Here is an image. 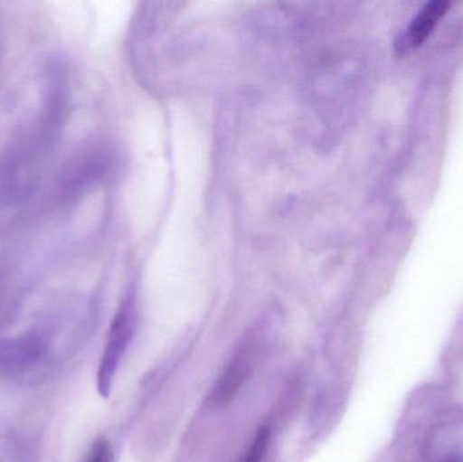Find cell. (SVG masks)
Returning a JSON list of instances; mask_svg holds the SVG:
<instances>
[{
	"mask_svg": "<svg viewBox=\"0 0 463 462\" xmlns=\"http://www.w3.org/2000/svg\"><path fill=\"white\" fill-rule=\"evenodd\" d=\"M269 428L259 429L252 444H250V449H248L247 455H245L244 462L263 461L264 455H266L267 452V447H269Z\"/></svg>",
	"mask_w": 463,
	"mask_h": 462,
	"instance_id": "obj_5",
	"label": "cell"
},
{
	"mask_svg": "<svg viewBox=\"0 0 463 462\" xmlns=\"http://www.w3.org/2000/svg\"><path fill=\"white\" fill-rule=\"evenodd\" d=\"M133 338V306L129 300L122 304L111 322L105 349L99 361L97 374L98 392L109 398L113 388L114 377L121 365L122 357Z\"/></svg>",
	"mask_w": 463,
	"mask_h": 462,
	"instance_id": "obj_2",
	"label": "cell"
},
{
	"mask_svg": "<svg viewBox=\"0 0 463 462\" xmlns=\"http://www.w3.org/2000/svg\"><path fill=\"white\" fill-rule=\"evenodd\" d=\"M70 97L65 68L61 62L52 61L37 111L0 151V211L18 208L34 194L43 167L61 137L70 113Z\"/></svg>",
	"mask_w": 463,
	"mask_h": 462,
	"instance_id": "obj_1",
	"label": "cell"
},
{
	"mask_svg": "<svg viewBox=\"0 0 463 462\" xmlns=\"http://www.w3.org/2000/svg\"><path fill=\"white\" fill-rule=\"evenodd\" d=\"M440 462H463V455L461 453H451V455L442 458Z\"/></svg>",
	"mask_w": 463,
	"mask_h": 462,
	"instance_id": "obj_7",
	"label": "cell"
},
{
	"mask_svg": "<svg viewBox=\"0 0 463 462\" xmlns=\"http://www.w3.org/2000/svg\"><path fill=\"white\" fill-rule=\"evenodd\" d=\"M449 8H450V3L443 0L427 3L410 24L407 32L408 43L411 46H420L434 32L438 22L446 15Z\"/></svg>",
	"mask_w": 463,
	"mask_h": 462,
	"instance_id": "obj_3",
	"label": "cell"
},
{
	"mask_svg": "<svg viewBox=\"0 0 463 462\" xmlns=\"http://www.w3.org/2000/svg\"><path fill=\"white\" fill-rule=\"evenodd\" d=\"M250 365L248 358L242 355V352L240 353L225 369L224 374L217 382L216 388L212 393V403L220 406V404L230 401L236 395L240 387L244 384L245 377L250 373Z\"/></svg>",
	"mask_w": 463,
	"mask_h": 462,
	"instance_id": "obj_4",
	"label": "cell"
},
{
	"mask_svg": "<svg viewBox=\"0 0 463 462\" xmlns=\"http://www.w3.org/2000/svg\"><path fill=\"white\" fill-rule=\"evenodd\" d=\"M113 449L106 438H99L92 445L87 462H113Z\"/></svg>",
	"mask_w": 463,
	"mask_h": 462,
	"instance_id": "obj_6",
	"label": "cell"
}]
</instances>
